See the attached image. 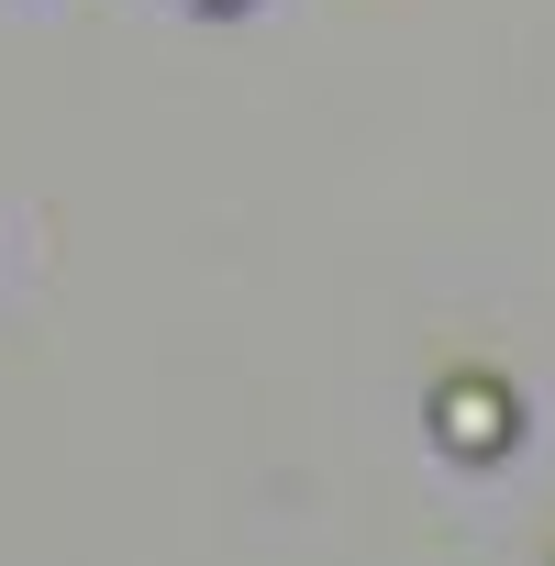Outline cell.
<instances>
[{"mask_svg":"<svg viewBox=\"0 0 555 566\" xmlns=\"http://www.w3.org/2000/svg\"><path fill=\"white\" fill-rule=\"evenodd\" d=\"M444 422H455V433H467V444H489V433H511V411H500V400H489V378H467V389H455V400H444Z\"/></svg>","mask_w":555,"mask_h":566,"instance_id":"6da1fadb","label":"cell"}]
</instances>
